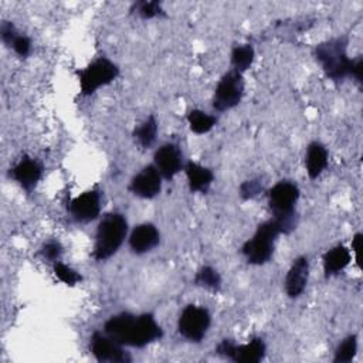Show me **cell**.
Returning a JSON list of instances; mask_svg holds the SVG:
<instances>
[{
    "instance_id": "cell-1",
    "label": "cell",
    "mask_w": 363,
    "mask_h": 363,
    "mask_svg": "<svg viewBox=\"0 0 363 363\" xmlns=\"http://www.w3.org/2000/svg\"><path fill=\"white\" fill-rule=\"evenodd\" d=\"M105 333L118 345L133 347H143L162 337V328L156 323L150 313L133 316L130 313H121L106 320Z\"/></svg>"
},
{
    "instance_id": "cell-2",
    "label": "cell",
    "mask_w": 363,
    "mask_h": 363,
    "mask_svg": "<svg viewBox=\"0 0 363 363\" xmlns=\"http://www.w3.org/2000/svg\"><path fill=\"white\" fill-rule=\"evenodd\" d=\"M269 207L274 213V220L281 228V233H291L295 225V203L299 197V189L291 182L277 183L268 193Z\"/></svg>"
},
{
    "instance_id": "cell-3",
    "label": "cell",
    "mask_w": 363,
    "mask_h": 363,
    "mask_svg": "<svg viewBox=\"0 0 363 363\" xmlns=\"http://www.w3.org/2000/svg\"><path fill=\"white\" fill-rule=\"evenodd\" d=\"M346 44V38L339 37L322 43L315 48L318 61L322 64L326 75L333 81H342L343 78L352 75L354 60L347 58Z\"/></svg>"
},
{
    "instance_id": "cell-4",
    "label": "cell",
    "mask_w": 363,
    "mask_h": 363,
    "mask_svg": "<svg viewBox=\"0 0 363 363\" xmlns=\"http://www.w3.org/2000/svg\"><path fill=\"white\" fill-rule=\"evenodd\" d=\"M128 231V223L119 213L106 214L98 225L94 247V258L104 261L113 255L122 245Z\"/></svg>"
},
{
    "instance_id": "cell-5",
    "label": "cell",
    "mask_w": 363,
    "mask_h": 363,
    "mask_svg": "<svg viewBox=\"0 0 363 363\" xmlns=\"http://www.w3.org/2000/svg\"><path fill=\"white\" fill-rule=\"evenodd\" d=\"M282 234L275 220H268L258 225L254 237L242 245V254L250 264L261 265L269 261L274 252V242Z\"/></svg>"
},
{
    "instance_id": "cell-6",
    "label": "cell",
    "mask_w": 363,
    "mask_h": 363,
    "mask_svg": "<svg viewBox=\"0 0 363 363\" xmlns=\"http://www.w3.org/2000/svg\"><path fill=\"white\" fill-rule=\"evenodd\" d=\"M119 74V68L106 58H98L78 72L82 95L94 94L99 86L112 82Z\"/></svg>"
},
{
    "instance_id": "cell-7",
    "label": "cell",
    "mask_w": 363,
    "mask_h": 363,
    "mask_svg": "<svg viewBox=\"0 0 363 363\" xmlns=\"http://www.w3.org/2000/svg\"><path fill=\"white\" fill-rule=\"evenodd\" d=\"M242 94H244L242 75L241 72L231 69L220 79L214 92L213 106L220 112L228 111L240 104Z\"/></svg>"
},
{
    "instance_id": "cell-8",
    "label": "cell",
    "mask_w": 363,
    "mask_h": 363,
    "mask_svg": "<svg viewBox=\"0 0 363 363\" xmlns=\"http://www.w3.org/2000/svg\"><path fill=\"white\" fill-rule=\"evenodd\" d=\"M210 326V313L206 308L189 305L179 318V332L191 342H200Z\"/></svg>"
},
{
    "instance_id": "cell-9",
    "label": "cell",
    "mask_w": 363,
    "mask_h": 363,
    "mask_svg": "<svg viewBox=\"0 0 363 363\" xmlns=\"http://www.w3.org/2000/svg\"><path fill=\"white\" fill-rule=\"evenodd\" d=\"M216 352L238 363H257L265 354V343L262 339L254 337L247 345L235 346L234 343L225 339L217 346Z\"/></svg>"
},
{
    "instance_id": "cell-10",
    "label": "cell",
    "mask_w": 363,
    "mask_h": 363,
    "mask_svg": "<svg viewBox=\"0 0 363 363\" xmlns=\"http://www.w3.org/2000/svg\"><path fill=\"white\" fill-rule=\"evenodd\" d=\"M91 350L98 362L128 363L132 360L130 356L123 349H121V345L98 332L92 335Z\"/></svg>"
},
{
    "instance_id": "cell-11",
    "label": "cell",
    "mask_w": 363,
    "mask_h": 363,
    "mask_svg": "<svg viewBox=\"0 0 363 363\" xmlns=\"http://www.w3.org/2000/svg\"><path fill=\"white\" fill-rule=\"evenodd\" d=\"M130 191L143 199H153L160 193L162 176L155 166H146L130 182Z\"/></svg>"
},
{
    "instance_id": "cell-12",
    "label": "cell",
    "mask_w": 363,
    "mask_h": 363,
    "mask_svg": "<svg viewBox=\"0 0 363 363\" xmlns=\"http://www.w3.org/2000/svg\"><path fill=\"white\" fill-rule=\"evenodd\" d=\"M155 167L164 179H173L182 169V155L176 145L167 143L155 153Z\"/></svg>"
},
{
    "instance_id": "cell-13",
    "label": "cell",
    "mask_w": 363,
    "mask_h": 363,
    "mask_svg": "<svg viewBox=\"0 0 363 363\" xmlns=\"http://www.w3.org/2000/svg\"><path fill=\"white\" fill-rule=\"evenodd\" d=\"M43 174V166L30 157L21 159L13 169H10V176L27 191H31Z\"/></svg>"
},
{
    "instance_id": "cell-14",
    "label": "cell",
    "mask_w": 363,
    "mask_h": 363,
    "mask_svg": "<svg viewBox=\"0 0 363 363\" xmlns=\"http://www.w3.org/2000/svg\"><path fill=\"white\" fill-rule=\"evenodd\" d=\"M308 275H309V264L306 257L296 258L291 265L285 279V289L288 296L298 298L303 292L308 282Z\"/></svg>"
},
{
    "instance_id": "cell-15",
    "label": "cell",
    "mask_w": 363,
    "mask_h": 363,
    "mask_svg": "<svg viewBox=\"0 0 363 363\" xmlns=\"http://www.w3.org/2000/svg\"><path fill=\"white\" fill-rule=\"evenodd\" d=\"M99 194L94 190L85 191L71 201V213L78 221H91L99 214Z\"/></svg>"
},
{
    "instance_id": "cell-16",
    "label": "cell",
    "mask_w": 363,
    "mask_h": 363,
    "mask_svg": "<svg viewBox=\"0 0 363 363\" xmlns=\"http://www.w3.org/2000/svg\"><path fill=\"white\" fill-rule=\"evenodd\" d=\"M160 235L153 224H139L129 237V245L133 252L143 254L153 250L159 244Z\"/></svg>"
},
{
    "instance_id": "cell-17",
    "label": "cell",
    "mask_w": 363,
    "mask_h": 363,
    "mask_svg": "<svg viewBox=\"0 0 363 363\" xmlns=\"http://www.w3.org/2000/svg\"><path fill=\"white\" fill-rule=\"evenodd\" d=\"M187 180H189V187L191 191H201L206 193L213 182V173L207 167H203L197 163L189 162L184 167Z\"/></svg>"
},
{
    "instance_id": "cell-18",
    "label": "cell",
    "mask_w": 363,
    "mask_h": 363,
    "mask_svg": "<svg viewBox=\"0 0 363 363\" xmlns=\"http://www.w3.org/2000/svg\"><path fill=\"white\" fill-rule=\"evenodd\" d=\"M350 262V252L343 245H337L332 250H329L323 255V269L325 275H335L340 272L347 264Z\"/></svg>"
},
{
    "instance_id": "cell-19",
    "label": "cell",
    "mask_w": 363,
    "mask_h": 363,
    "mask_svg": "<svg viewBox=\"0 0 363 363\" xmlns=\"http://www.w3.org/2000/svg\"><path fill=\"white\" fill-rule=\"evenodd\" d=\"M326 164H328L326 149L320 143L312 142L306 153V172L309 177L311 179L318 177L322 173V170L326 167Z\"/></svg>"
},
{
    "instance_id": "cell-20",
    "label": "cell",
    "mask_w": 363,
    "mask_h": 363,
    "mask_svg": "<svg viewBox=\"0 0 363 363\" xmlns=\"http://www.w3.org/2000/svg\"><path fill=\"white\" fill-rule=\"evenodd\" d=\"M252 60H254V48L250 44L234 47L231 54V64L234 67L233 69L242 74L245 69L250 68V65L252 64Z\"/></svg>"
},
{
    "instance_id": "cell-21",
    "label": "cell",
    "mask_w": 363,
    "mask_h": 363,
    "mask_svg": "<svg viewBox=\"0 0 363 363\" xmlns=\"http://www.w3.org/2000/svg\"><path fill=\"white\" fill-rule=\"evenodd\" d=\"M187 121L190 125V129L199 135L207 133L217 122V119L203 111L194 109L187 115Z\"/></svg>"
},
{
    "instance_id": "cell-22",
    "label": "cell",
    "mask_w": 363,
    "mask_h": 363,
    "mask_svg": "<svg viewBox=\"0 0 363 363\" xmlns=\"http://www.w3.org/2000/svg\"><path fill=\"white\" fill-rule=\"evenodd\" d=\"M156 132H157L156 119L155 116H149L138 129H135L133 135L142 147H150L156 139Z\"/></svg>"
},
{
    "instance_id": "cell-23",
    "label": "cell",
    "mask_w": 363,
    "mask_h": 363,
    "mask_svg": "<svg viewBox=\"0 0 363 363\" xmlns=\"http://www.w3.org/2000/svg\"><path fill=\"white\" fill-rule=\"evenodd\" d=\"M194 284L208 288V289H218L221 285V278L216 269L211 267H203L194 278Z\"/></svg>"
},
{
    "instance_id": "cell-24",
    "label": "cell",
    "mask_w": 363,
    "mask_h": 363,
    "mask_svg": "<svg viewBox=\"0 0 363 363\" xmlns=\"http://www.w3.org/2000/svg\"><path fill=\"white\" fill-rule=\"evenodd\" d=\"M356 349H357L356 336L353 335V336L346 337V339L339 345V347L336 349L333 362H335V363H347V362H350V360L354 357V354H356Z\"/></svg>"
},
{
    "instance_id": "cell-25",
    "label": "cell",
    "mask_w": 363,
    "mask_h": 363,
    "mask_svg": "<svg viewBox=\"0 0 363 363\" xmlns=\"http://www.w3.org/2000/svg\"><path fill=\"white\" fill-rule=\"evenodd\" d=\"M54 274L61 282H64L67 285H75L77 282H79L82 279V277L77 271H74L72 268L67 267L62 262L54 264Z\"/></svg>"
},
{
    "instance_id": "cell-26",
    "label": "cell",
    "mask_w": 363,
    "mask_h": 363,
    "mask_svg": "<svg viewBox=\"0 0 363 363\" xmlns=\"http://www.w3.org/2000/svg\"><path fill=\"white\" fill-rule=\"evenodd\" d=\"M138 13L143 18H152L162 13L159 1H142L138 6Z\"/></svg>"
},
{
    "instance_id": "cell-27",
    "label": "cell",
    "mask_w": 363,
    "mask_h": 363,
    "mask_svg": "<svg viewBox=\"0 0 363 363\" xmlns=\"http://www.w3.org/2000/svg\"><path fill=\"white\" fill-rule=\"evenodd\" d=\"M262 190V184L258 179H252V180H247L241 184L240 187V193L244 199H252L254 196H257L259 191Z\"/></svg>"
},
{
    "instance_id": "cell-28",
    "label": "cell",
    "mask_w": 363,
    "mask_h": 363,
    "mask_svg": "<svg viewBox=\"0 0 363 363\" xmlns=\"http://www.w3.org/2000/svg\"><path fill=\"white\" fill-rule=\"evenodd\" d=\"M11 47L20 57H27L30 52V48H31V43H30L28 37H26L23 34H17V37L11 43Z\"/></svg>"
},
{
    "instance_id": "cell-29",
    "label": "cell",
    "mask_w": 363,
    "mask_h": 363,
    "mask_svg": "<svg viewBox=\"0 0 363 363\" xmlns=\"http://www.w3.org/2000/svg\"><path fill=\"white\" fill-rule=\"evenodd\" d=\"M43 255L44 258L50 259V261H57L60 258V255L62 254V247L60 242L57 241H50L43 247Z\"/></svg>"
},
{
    "instance_id": "cell-30",
    "label": "cell",
    "mask_w": 363,
    "mask_h": 363,
    "mask_svg": "<svg viewBox=\"0 0 363 363\" xmlns=\"http://www.w3.org/2000/svg\"><path fill=\"white\" fill-rule=\"evenodd\" d=\"M17 31L14 28V26L9 21H3L1 23V28H0V35H1V40L3 43H6L7 45H11L13 40L17 37Z\"/></svg>"
},
{
    "instance_id": "cell-31",
    "label": "cell",
    "mask_w": 363,
    "mask_h": 363,
    "mask_svg": "<svg viewBox=\"0 0 363 363\" xmlns=\"http://www.w3.org/2000/svg\"><path fill=\"white\" fill-rule=\"evenodd\" d=\"M360 241H362V234L357 233V234L353 237V241H352V248H353V251L356 252L357 259H359V254H360Z\"/></svg>"
}]
</instances>
